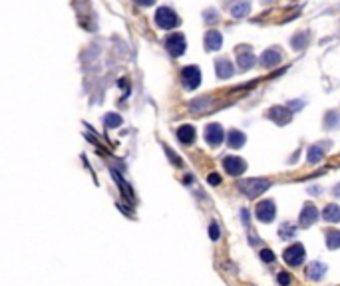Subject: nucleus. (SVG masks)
Segmentation results:
<instances>
[{"instance_id": "obj_29", "label": "nucleus", "mask_w": 340, "mask_h": 286, "mask_svg": "<svg viewBox=\"0 0 340 286\" xmlns=\"http://www.w3.org/2000/svg\"><path fill=\"white\" fill-rule=\"evenodd\" d=\"M207 181H209L211 185H219V183H221V177H219L217 173H211L209 177H207Z\"/></svg>"}, {"instance_id": "obj_17", "label": "nucleus", "mask_w": 340, "mask_h": 286, "mask_svg": "<svg viewBox=\"0 0 340 286\" xmlns=\"http://www.w3.org/2000/svg\"><path fill=\"white\" fill-rule=\"evenodd\" d=\"M245 141H247V137H245V134H241L239 129H231L229 134H227V145H229V147H233V149H239V147H243V145H245Z\"/></svg>"}, {"instance_id": "obj_6", "label": "nucleus", "mask_w": 340, "mask_h": 286, "mask_svg": "<svg viewBox=\"0 0 340 286\" xmlns=\"http://www.w3.org/2000/svg\"><path fill=\"white\" fill-rule=\"evenodd\" d=\"M283 258H285V262H287L289 267H299L301 262L305 260V247L299 245V243H294L292 247H289V249L285 251Z\"/></svg>"}, {"instance_id": "obj_18", "label": "nucleus", "mask_w": 340, "mask_h": 286, "mask_svg": "<svg viewBox=\"0 0 340 286\" xmlns=\"http://www.w3.org/2000/svg\"><path fill=\"white\" fill-rule=\"evenodd\" d=\"M323 219L326 223H338L340 221V207L338 205H326L323 211Z\"/></svg>"}, {"instance_id": "obj_7", "label": "nucleus", "mask_w": 340, "mask_h": 286, "mask_svg": "<svg viewBox=\"0 0 340 286\" xmlns=\"http://www.w3.org/2000/svg\"><path fill=\"white\" fill-rule=\"evenodd\" d=\"M223 167H225V171H227L229 175H233V177H239L241 173H245L247 163H245L241 157H237V155H227V157L223 159Z\"/></svg>"}, {"instance_id": "obj_33", "label": "nucleus", "mask_w": 340, "mask_h": 286, "mask_svg": "<svg viewBox=\"0 0 340 286\" xmlns=\"http://www.w3.org/2000/svg\"><path fill=\"white\" fill-rule=\"evenodd\" d=\"M334 195H340V185H338V187L334 189Z\"/></svg>"}, {"instance_id": "obj_26", "label": "nucleus", "mask_w": 340, "mask_h": 286, "mask_svg": "<svg viewBox=\"0 0 340 286\" xmlns=\"http://www.w3.org/2000/svg\"><path fill=\"white\" fill-rule=\"evenodd\" d=\"M209 236H211V240H219V236H221V229L215 221L209 225Z\"/></svg>"}, {"instance_id": "obj_8", "label": "nucleus", "mask_w": 340, "mask_h": 286, "mask_svg": "<svg viewBox=\"0 0 340 286\" xmlns=\"http://www.w3.org/2000/svg\"><path fill=\"white\" fill-rule=\"evenodd\" d=\"M223 137H225V134H223V129H221L219 123H209V125L205 127V141H207L211 147L221 145Z\"/></svg>"}, {"instance_id": "obj_4", "label": "nucleus", "mask_w": 340, "mask_h": 286, "mask_svg": "<svg viewBox=\"0 0 340 286\" xmlns=\"http://www.w3.org/2000/svg\"><path fill=\"white\" fill-rule=\"evenodd\" d=\"M181 84L185 90H195L201 84V70L197 66H187V68L181 70Z\"/></svg>"}, {"instance_id": "obj_22", "label": "nucleus", "mask_w": 340, "mask_h": 286, "mask_svg": "<svg viewBox=\"0 0 340 286\" xmlns=\"http://www.w3.org/2000/svg\"><path fill=\"white\" fill-rule=\"evenodd\" d=\"M290 44H292V48H294V50H303V48H306V44H308V34H306V32L294 34V36L290 38Z\"/></svg>"}, {"instance_id": "obj_23", "label": "nucleus", "mask_w": 340, "mask_h": 286, "mask_svg": "<svg viewBox=\"0 0 340 286\" xmlns=\"http://www.w3.org/2000/svg\"><path fill=\"white\" fill-rule=\"evenodd\" d=\"M121 121H123L121 116H118V114H114V112L103 118V123H105V127H108V129H116V127H119Z\"/></svg>"}, {"instance_id": "obj_11", "label": "nucleus", "mask_w": 340, "mask_h": 286, "mask_svg": "<svg viewBox=\"0 0 340 286\" xmlns=\"http://www.w3.org/2000/svg\"><path fill=\"white\" fill-rule=\"evenodd\" d=\"M326 147L328 145H323V143H316V145H310L308 151H306V159L308 163L316 165V163H321L324 159V153H326Z\"/></svg>"}, {"instance_id": "obj_30", "label": "nucleus", "mask_w": 340, "mask_h": 286, "mask_svg": "<svg viewBox=\"0 0 340 286\" xmlns=\"http://www.w3.org/2000/svg\"><path fill=\"white\" fill-rule=\"evenodd\" d=\"M165 151H167V153H169V157H171V161H173V163H175V165H181V161H179V157H177V155H175V153H173V151H171V149H169V147H165Z\"/></svg>"}, {"instance_id": "obj_20", "label": "nucleus", "mask_w": 340, "mask_h": 286, "mask_svg": "<svg viewBox=\"0 0 340 286\" xmlns=\"http://www.w3.org/2000/svg\"><path fill=\"white\" fill-rule=\"evenodd\" d=\"M324 238H326V247H328V249H332V251L340 249V231L328 229V231L324 233Z\"/></svg>"}, {"instance_id": "obj_2", "label": "nucleus", "mask_w": 340, "mask_h": 286, "mask_svg": "<svg viewBox=\"0 0 340 286\" xmlns=\"http://www.w3.org/2000/svg\"><path fill=\"white\" fill-rule=\"evenodd\" d=\"M155 24L161 28V30H171L179 24V16L171 10V8H167V6H161L157 8L155 12Z\"/></svg>"}, {"instance_id": "obj_19", "label": "nucleus", "mask_w": 340, "mask_h": 286, "mask_svg": "<svg viewBox=\"0 0 340 286\" xmlns=\"http://www.w3.org/2000/svg\"><path fill=\"white\" fill-rule=\"evenodd\" d=\"M251 12V2H247V0H239V2H235L231 6V14L235 18H243Z\"/></svg>"}, {"instance_id": "obj_27", "label": "nucleus", "mask_w": 340, "mask_h": 286, "mask_svg": "<svg viewBox=\"0 0 340 286\" xmlns=\"http://www.w3.org/2000/svg\"><path fill=\"white\" fill-rule=\"evenodd\" d=\"M259 256H261V260H265V262H272V260H274V252H272L271 249H263Z\"/></svg>"}, {"instance_id": "obj_5", "label": "nucleus", "mask_w": 340, "mask_h": 286, "mask_svg": "<svg viewBox=\"0 0 340 286\" xmlns=\"http://www.w3.org/2000/svg\"><path fill=\"white\" fill-rule=\"evenodd\" d=\"M255 215H257L261 223H272L274 217H277V207H274L272 201H261L255 207Z\"/></svg>"}, {"instance_id": "obj_10", "label": "nucleus", "mask_w": 340, "mask_h": 286, "mask_svg": "<svg viewBox=\"0 0 340 286\" xmlns=\"http://www.w3.org/2000/svg\"><path fill=\"white\" fill-rule=\"evenodd\" d=\"M316 219H318V211H316V207H314L312 203H308V205H305V209L301 211L299 223H301L303 227H310V225L316 223Z\"/></svg>"}, {"instance_id": "obj_1", "label": "nucleus", "mask_w": 340, "mask_h": 286, "mask_svg": "<svg viewBox=\"0 0 340 286\" xmlns=\"http://www.w3.org/2000/svg\"><path fill=\"white\" fill-rule=\"evenodd\" d=\"M269 187H271V181L269 179H245V181H239V189L247 197H251V199L263 195Z\"/></svg>"}, {"instance_id": "obj_14", "label": "nucleus", "mask_w": 340, "mask_h": 286, "mask_svg": "<svg viewBox=\"0 0 340 286\" xmlns=\"http://www.w3.org/2000/svg\"><path fill=\"white\" fill-rule=\"evenodd\" d=\"M221 44H223V38H221V34H219L217 30H209V32L205 34V48H207L209 52L219 50Z\"/></svg>"}, {"instance_id": "obj_32", "label": "nucleus", "mask_w": 340, "mask_h": 286, "mask_svg": "<svg viewBox=\"0 0 340 286\" xmlns=\"http://www.w3.org/2000/svg\"><path fill=\"white\" fill-rule=\"evenodd\" d=\"M241 217H243V221H245V223H249V211H247V209L241 211Z\"/></svg>"}, {"instance_id": "obj_13", "label": "nucleus", "mask_w": 340, "mask_h": 286, "mask_svg": "<svg viewBox=\"0 0 340 286\" xmlns=\"http://www.w3.org/2000/svg\"><path fill=\"white\" fill-rule=\"evenodd\" d=\"M261 66H265V68H274L279 62H281V54L274 50V48H269V50H265L263 54H261Z\"/></svg>"}, {"instance_id": "obj_9", "label": "nucleus", "mask_w": 340, "mask_h": 286, "mask_svg": "<svg viewBox=\"0 0 340 286\" xmlns=\"http://www.w3.org/2000/svg\"><path fill=\"white\" fill-rule=\"evenodd\" d=\"M269 118L274 123H279V125H287L292 119V112H290V109H287V107H272L269 112Z\"/></svg>"}, {"instance_id": "obj_28", "label": "nucleus", "mask_w": 340, "mask_h": 286, "mask_svg": "<svg viewBox=\"0 0 340 286\" xmlns=\"http://www.w3.org/2000/svg\"><path fill=\"white\" fill-rule=\"evenodd\" d=\"M279 282H281V286H289L290 284V276L287 272H281L279 274Z\"/></svg>"}, {"instance_id": "obj_15", "label": "nucleus", "mask_w": 340, "mask_h": 286, "mask_svg": "<svg viewBox=\"0 0 340 286\" xmlns=\"http://www.w3.org/2000/svg\"><path fill=\"white\" fill-rule=\"evenodd\" d=\"M215 70H217V78H221V80L231 78V76H233V72H235V68H233V64H231L229 60H225V58H221V60H217V62H215Z\"/></svg>"}, {"instance_id": "obj_25", "label": "nucleus", "mask_w": 340, "mask_h": 286, "mask_svg": "<svg viewBox=\"0 0 340 286\" xmlns=\"http://www.w3.org/2000/svg\"><path fill=\"white\" fill-rule=\"evenodd\" d=\"M279 235H281V238H283V240H290V238L296 235V229H294L292 225H289V223H287V225H283V227H281Z\"/></svg>"}, {"instance_id": "obj_24", "label": "nucleus", "mask_w": 340, "mask_h": 286, "mask_svg": "<svg viewBox=\"0 0 340 286\" xmlns=\"http://www.w3.org/2000/svg\"><path fill=\"white\" fill-rule=\"evenodd\" d=\"M324 125H326L328 129H336V127H340V114H336V112H328V114L324 116Z\"/></svg>"}, {"instance_id": "obj_3", "label": "nucleus", "mask_w": 340, "mask_h": 286, "mask_svg": "<svg viewBox=\"0 0 340 286\" xmlns=\"http://www.w3.org/2000/svg\"><path fill=\"white\" fill-rule=\"evenodd\" d=\"M165 48H167V52L171 54L173 58L183 56V54H185V48H187V42H185L183 34H179V32L169 34V36L165 38Z\"/></svg>"}, {"instance_id": "obj_16", "label": "nucleus", "mask_w": 340, "mask_h": 286, "mask_svg": "<svg viewBox=\"0 0 340 286\" xmlns=\"http://www.w3.org/2000/svg\"><path fill=\"white\" fill-rule=\"evenodd\" d=\"M177 139L183 145H191V143L195 141V127L193 125H181L177 129Z\"/></svg>"}, {"instance_id": "obj_12", "label": "nucleus", "mask_w": 340, "mask_h": 286, "mask_svg": "<svg viewBox=\"0 0 340 286\" xmlns=\"http://www.w3.org/2000/svg\"><path fill=\"white\" fill-rule=\"evenodd\" d=\"M324 274H326V265H323V262H310V265L306 267V278L308 280H314V282H318L321 278H324Z\"/></svg>"}, {"instance_id": "obj_31", "label": "nucleus", "mask_w": 340, "mask_h": 286, "mask_svg": "<svg viewBox=\"0 0 340 286\" xmlns=\"http://www.w3.org/2000/svg\"><path fill=\"white\" fill-rule=\"evenodd\" d=\"M155 2V0H136V4H139V6H152Z\"/></svg>"}, {"instance_id": "obj_21", "label": "nucleus", "mask_w": 340, "mask_h": 286, "mask_svg": "<svg viewBox=\"0 0 340 286\" xmlns=\"http://www.w3.org/2000/svg\"><path fill=\"white\" fill-rule=\"evenodd\" d=\"M255 56H253V52L251 50H245V52H241L239 54V68L241 70H251L253 66H255Z\"/></svg>"}]
</instances>
